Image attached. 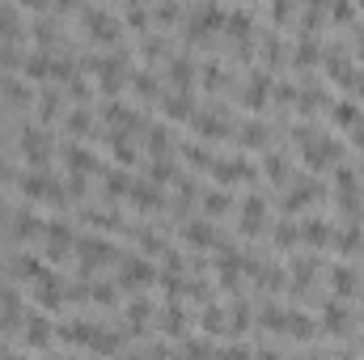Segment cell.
I'll return each instance as SVG.
<instances>
[{
	"instance_id": "obj_1",
	"label": "cell",
	"mask_w": 364,
	"mask_h": 360,
	"mask_svg": "<svg viewBox=\"0 0 364 360\" xmlns=\"http://www.w3.org/2000/svg\"><path fill=\"white\" fill-rule=\"evenodd\" d=\"M21 195H30V199H38V203H47V199L64 203V186H60V179H51L47 170H30V174H21Z\"/></svg>"
},
{
	"instance_id": "obj_7",
	"label": "cell",
	"mask_w": 364,
	"mask_h": 360,
	"mask_svg": "<svg viewBox=\"0 0 364 360\" xmlns=\"http://www.w3.org/2000/svg\"><path fill=\"white\" fill-rule=\"evenodd\" d=\"M51 335H55V331H51V322H43V318H34V322L26 327V348H34V352H43V348L51 344Z\"/></svg>"
},
{
	"instance_id": "obj_18",
	"label": "cell",
	"mask_w": 364,
	"mask_h": 360,
	"mask_svg": "<svg viewBox=\"0 0 364 360\" xmlns=\"http://www.w3.org/2000/svg\"><path fill=\"white\" fill-rule=\"evenodd\" d=\"M331 13H335V21H348V17H356V9H352V4H335Z\"/></svg>"
},
{
	"instance_id": "obj_8",
	"label": "cell",
	"mask_w": 364,
	"mask_h": 360,
	"mask_svg": "<svg viewBox=\"0 0 364 360\" xmlns=\"http://www.w3.org/2000/svg\"><path fill=\"white\" fill-rule=\"evenodd\" d=\"M60 297H64V292H60V280H55V275H47L43 284H34V301H38V305L55 309V305H60Z\"/></svg>"
},
{
	"instance_id": "obj_20",
	"label": "cell",
	"mask_w": 364,
	"mask_h": 360,
	"mask_svg": "<svg viewBox=\"0 0 364 360\" xmlns=\"http://www.w3.org/2000/svg\"><path fill=\"white\" fill-rule=\"evenodd\" d=\"M356 51H360V60H364V30H360V38H356Z\"/></svg>"
},
{
	"instance_id": "obj_13",
	"label": "cell",
	"mask_w": 364,
	"mask_h": 360,
	"mask_svg": "<svg viewBox=\"0 0 364 360\" xmlns=\"http://www.w3.org/2000/svg\"><path fill=\"white\" fill-rule=\"evenodd\" d=\"M0 93H4L9 102H17V106H21V102L30 97V90H26V81H4V85H0Z\"/></svg>"
},
{
	"instance_id": "obj_16",
	"label": "cell",
	"mask_w": 364,
	"mask_h": 360,
	"mask_svg": "<svg viewBox=\"0 0 364 360\" xmlns=\"http://www.w3.org/2000/svg\"><path fill=\"white\" fill-rule=\"evenodd\" d=\"M166 110H170V115H191V97H186V93H174Z\"/></svg>"
},
{
	"instance_id": "obj_6",
	"label": "cell",
	"mask_w": 364,
	"mask_h": 360,
	"mask_svg": "<svg viewBox=\"0 0 364 360\" xmlns=\"http://www.w3.org/2000/svg\"><path fill=\"white\" fill-rule=\"evenodd\" d=\"M144 280H153V268H149L144 259H127V263H123V275H119L123 288H140Z\"/></svg>"
},
{
	"instance_id": "obj_4",
	"label": "cell",
	"mask_w": 364,
	"mask_h": 360,
	"mask_svg": "<svg viewBox=\"0 0 364 360\" xmlns=\"http://www.w3.org/2000/svg\"><path fill=\"white\" fill-rule=\"evenodd\" d=\"M85 21H90L93 38H102V43H114V38H119V17H114V13H106V9H85Z\"/></svg>"
},
{
	"instance_id": "obj_12",
	"label": "cell",
	"mask_w": 364,
	"mask_h": 360,
	"mask_svg": "<svg viewBox=\"0 0 364 360\" xmlns=\"http://www.w3.org/2000/svg\"><path fill=\"white\" fill-rule=\"evenodd\" d=\"M68 166L81 174V170H93V153L90 149H68Z\"/></svg>"
},
{
	"instance_id": "obj_9",
	"label": "cell",
	"mask_w": 364,
	"mask_h": 360,
	"mask_svg": "<svg viewBox=\"0 0 364 360\" xmlns=\"http://www.w3.org/2000/svg\"><path fill=\"white\" fill-rule=\"evenodd\" d=\"M34 102H38V119H43V123H51V119L60 115V90H43Z\"/></svg>"
},
{
	"instance_id": "obj_5",
	"label": "cell",
	"mask_w": 364,
	"mask_h": 360,
	"mask_svg": "<svg viewBox=\"0 0 364 360\" xmlns=\"http://www.w3.org/2000/svg\"><path fill=\"white\" fill-rule=\"evenodd\" d=\"M26 34V26H21V9H13V4H0V43H17Z\"/></svg>"
},
{
	"instance_id": "obj_3",
	"label": "cell",
	"mask_w": 364,
	"mask_h": 360,
	"mask_svg": "<svg viewBox=\"0 0 364 360\" xmlns=\"http://www.w3.org/2000/svg\"><path fill=\"white\" fill-rule=\"evenodd\" d=\"M55 68H60V60L47 51V47H38V51H30L26 60H21V73L30 77V81H51L55 77Z\"/></svg>"
},
{
	"instance_id": "obj_10",
	"label": "cell",
	"mask_w": 364,
	"mask_h": 360,
	"mask_svg": "<svg viewBox=\"0 0 364 360\" xmlns=\"http://www.w3.org/2000/svg\"><path fill=\"white\" fill-rule=\"evenodd\" d=\"M250 174H255V166L246 157H233V162L220 166V182H237V179H250Z\"/></svg>"
},
{
	"instance_id": "obj_11",
	"label": "cell",
	"mask_w": 364,
	"mask_h": 360,
	"mask_svg": "<svg viewBox=\"0 0 364 360\" xmlns=\"http://www.w3.org/2000/svg\"><path fill=\"white\" fill-rule=\"evenodd\" d=\"M13 229H17V238H21V242H30L34 233H43V229H47V221L38 225V221H34V212H17V221H13Z\"/></svg>"
},
{
	"instance_id": "obj_17",
	"label": "cell",
	"mask_w": 364,
	"mask_h": 360,
	"mask_svg": "<svg viewBox=\"0 0 364 360\" xmlns=\"http://www.w3.org/2000/svg\"><path fill=\"white\" fill-rule=\"evenodd\" d=\"M68 127H73V132H85V127H90V115H85V110H73V115H68Z\"/></svg>"
},
{
	"instance_id": "obj_19",
	"label": "cell",
	"mask_w": 364,
	"mask_h": 360,
	"mask_svg": "<svg viewBox=\"0 0 364 360\" xmlns=\"http://www.w3.org/2000/svg\"><path fill=\"white\" fill-rule=\"evenodd\" d=\"M208 212L220 216V212H225V195H208Z\"/></svg>"
},
{
	"instance_id": "obj_2",
	"label": "cell",
	"mask_w": 364,
	"mask_h": 360,
	"mask_svg": "<svg viewBox=\"0 0 364 360\" xmlns=\"http://www.w3.org/2000/svg\"><path fill=\"white\" fill-rule=\"evenodd\" d=\"M17 149H21V157L30 162V170H47L51 140H47V132H43V127H26V132H21V140H17Z\"/></svg>"
},
{
	"instance_id": "obj_15",
	"label": "cell",
	"mask_w": 364,
	"mask_h": 360,
	"mask_svg": "<svg viewBox=\"0 0 364 360\" xmlns=\"http://www.w3.org/2000/svg\"><path fill=\"white\" fill-rule=\"evenodd\" d=\"M335 119H339V123H356V119H360V106H348V102H339V106H335Z\"/></svg>"
},
{
	"instance_id": "obj_14",
	"label": "cell",
	"mask_w": 364,
	"mask_h": 360,
	"mask_svg": "<svg viewBox=\"0 0 364 360\" xmlns=\"http://www.w3.org/2000/svg\"><path fill=\"white\" fill-rule=\"evenodd\" d=\"M186 238H191L195 246H212V225H191Z\"/></svg>"
}]
</instances>
